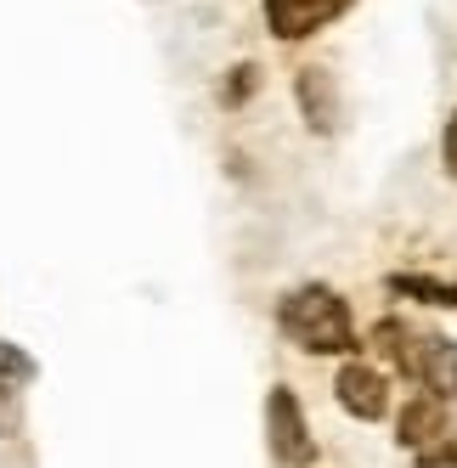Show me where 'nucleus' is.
<instances>
[{"label": "nucleus", "mask_w": 457, "mask_h": 468, "mask_svg": "<svg viewBox=\"0 0 457 468\" xmlns=\"http://www.w3.org/2000/svg\"><path fill=\"white\" fill-rule=\"evenodd\" d=\"M277 327H282L288 345H300V350H311V356H345V350H356L350 305H345L328 282H305V288L282 293Z\"/></svg>", "instance_id": "nucleus-1"}, {"label": "nucleus", "mask_w": 457, "mask_h": 468, "mask_svg": "<svg viewBox=\"0 0 457 468\" xmlns=\"http://www.w3.org/2000/svg\"><path fill=\"white\" fill-rule=\"evenodd\" d=\"M373 339L384 356H396V367L407 378H418L435 400H457V339L441 333H412L407 322H378Z\"/></svg>", "instance_id": "nucleus-2"}, {"label": "nucleus", "mask_w": 457, "mask_h": 468, "mask_svg": "<svg viewBox=\"0 0 457 468\" xmlns=\"http://www.w3.org/2000/svg\"><path fill=\"white\" fill-rule=\"evenodd\" d=\"M401 446L418 457V468H457V429L430 395L401 407Z\"/></svg>", "instance_id": "nucleus-3"}, {"label": "nucleus", "mask_w": 457, "mask_h": 468, "mask_svg": "<svg viewBox=\"0 0 457 468\" xmlns=\"http://www.w3.org/2000/svg\"><path fill=\"white\" fill-rule=\"evenodd\" d=\"M266 429H271V452L282 468H311L316 463V441H311V429H305V412H300V400H293V389H271L266 400Z\"/></svg>", "instance_id": "nucleus-4"}, {"label": "nucleus", "mask_w": 457, "mask_h": 468, "mask_svg": "<svg viewBox=\"0 0 457 468\" xmlns=\"http://www.w3.org/2000/svg\"><path fill=\"white\" fill-rule=\"evenodd\" d=\"M350 0H266V17H271V35L282 40H305L311 28H322L328 17H339Z\"/></svg>", "instance_id": "nucleus-5"}, {"label": "nucleus", "mask_w": 457, "mask_h": 468, "mask_svg": "<svg viewBox=\"0 0 457 468\" xmlns=\"http://www.w3.org/2000/svg\"><path fill=\"white\" fill-rule=\"evenodd\" d=\"M334 395H339V407L350 412V418H384V407H389V384L373 373V367H345V373L334 378Z\"/></svg>", "instance_id": "nucleus-6"}, {"label": "nucleus", "mask_w": 457, "mask_h": 468, "mask_svg": "<svg viewBox=\"0 0 457 468\" xmlns=\"http://www.w3.org/2000/svg\"><path fill=\"white\" fill-rule=\"evenodd\" d=\"M293 96H300V113L311 119V130H322V136H328L334 119H339V102H334V74H328V69H305L300 80H293Z\"/></svg>", "instance_id": "nucleus-7"}, {"label": "nucleus", "mask_w": 457, "mask_h": 468, "mask_svg": "<svg viewBox=\"0 0 457 468\" xmlns=\"http://www.w3.org/2000/svg\"><path fill=\"white\" fill-rule=\"evenodd\" d=\"M396 293H418L430 305H452L457 311V282H430V277H396Z\"/></svg>", "instance_id": "nucleus-8"}, {"label": "nucleus", "mask_w": 457, "mask_h": 468, "mask_svg": "<svg viewBox=\"0 0 457 468\" xmlns=\"http://www.w3.org/2000/svg\"><path fill=\"white\" fill-rule=\"evenodd\" d=\"M35 373H40V367H35V356H23L17 345H0V384H35Z\"/></svg>", "instance_id": "nucleus-9"}, {"label": "nucleus", "mask_w": 457, "mask_h": 468, "mask_svg": "<svg viewBox=\"0 0 457 468\" xmlns=\"http://www.w3.org/2000/svg\"><path fill=\"white\" fill-rule=\"evenodd\" d=\"M17 395H23L17 384H0V434H17V423H23V400Z\"/></svg>", "instance_id": "nucleus-10"}, {"label": "nucleus", "mask_w": 457, "mask_h": 468, "mask_svg": "<svg viewBox=\"0 0 457 468\" xmlns=\"http://www.w3.org/2000/svg\"><path fill=\"white\" fill-rule=\"evenodd\" d=\"M254 80H260L254 69H238V80H232V90H226V102H238V96H243V90H249Z\"/></svg>", "instance_id": "nucleus-11"}, {"label": "nucleus", "mask_w": 457, "mask_h": 468, "mask_svg": "<svg viewBox=\"0 0 457 468\" xmlns=\"http://www.w3.org/2000/svg\"><path fill=\"white\" fill-rule=\"evenodd\" d=\"M446 164H452V176H457V113H452V124H446Z\"/></svg>", "instance_id": "nucleus-12"}]
</instances>
